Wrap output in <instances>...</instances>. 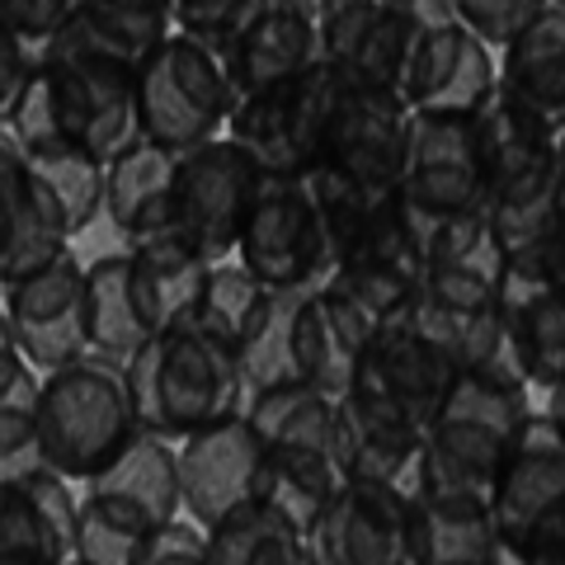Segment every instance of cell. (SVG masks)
Here are the masks:
<instances>
[{"label":"cell","mask_w":565,"mask_h":565,"mask_svg":"<svg viewBox=\"0 0 565 565\" xmlns=\"http://www.w3.org/2000/svg\"><path fill=\"white\" fill-rule=\"evenodd\" d=\"M6 132L20 141V151L66 141L109 166L137 141V66L62 33L33 66Z\"/></svg>","instance_id":"6da1fadb"},{"label":"cell","mask_w":565,"mask_h":565,"mask_svg":"<svg viewBox=\"0 0 565 565\" xmlns=\"http://www.w3.org/2000/svg\"><path fill=\"white\" fill-rule=\"evenodd\" d=\"M132 405L147 434L184 444L189 434L245 415V377L241 359L199 321L151 334L128 363Z\"/></svg>","instance_id":"7a4b0ae2"},{"label":"cell","mask_w":565,"mask_h":565,"mask_svg":"<svg viewBox=\"0 0 565 565\" xmlns=\"http://www.w3.org/2000/svg\"><path fill=\"white\" fill-rule=\"evenodd\" d=\"M141 434L128 363L81 353L39 386V444L47 471L85 486Z\"/></svg>","instance_id":"3957f363"},{"label":"cell","mask_w":565,"mask_h":565,"mask_svg":"<svg viewBox=\"0 0 565 565\" xmlns=\"http://www.w3.org/2000/svg\"><path fill=\"white\" fill-rule=\"evenodd\" d=\"M533 415V386L509 373H457L415 462L467 486H494L509 444Z\"/></svg>","instance_id":"277c9868"},{"label":"cell","mask_w":565,"mask_h":565,"mask_svg":"<svg viewBox=\"0 0 565 565\" xmlns=\"http://www.w3.org/2000/svg\"><path fill=\"white\" fill-rule=\"evenodd\" d=\"M232 104L236 95L226 85L222 57L184 33H170L137 66V137L166 151H193L212 137H226Z\"/></svg>","instance_id":"5b68a950"},{"label":"cell","mask_w":565,"mask_h":565,"mask_svg":"<svg viewBox=\"0 0 565 565\" xmlns=\"http://www.w3.org/2000/svg\"><path fill=\"white\" fill-rule=\"evenodd\" d=\"M340 95H344V71L330 62H316L302 76L236 99L232 118H226V137L241 141L264 174L302 180L321 161Z\"/></svg>","instance_id":"8992f818"},{"label":"cell","mask_w":565,"mask_h":565,"mask_svg":"<svg viewBox=\"0 0 565 565\" xmlns=\"http://www.w3.org/2000/svg\"><path fill=\"white\" fill-rule=\"evenodd\" d=\"M236 259L274 292L321 288L334 274L330 232H326L321 203H316V189L307 174L302 180L264 174L255 207H250V217H245Z\"/></svg>","instance_id":"52a82bcc"},{"label":"cell","mask_w":565,"mask_h":565,"mask_svg":"<svg viewBox=\"0 0 565 565\" xmlns=\"http://www.w3.org/2000/svg\"><path fill=\"white\" fill-rule=\"evenodd\" d=\"M264 170L232 137H212L203 147L180 151L170 193V232L193 245L207 264L236 259L245 217L255 207Z\"/></svg>","instance_id":"ba28073f"},{"label":"cell","mask_w":565,"mask_h":565,"mask_svg":"<svg viewBox=\"0 0 565 565\" xmlns=\"http://www.w3.org/2000/svg\"><path fill=\"white\" fill-rule=\"evenodd\" d=\"M490 509L509 561L565 523V429L552 411H533L523 419L494 471Z\"/></svg>","instance_id":"9c48e42d"},{"label":"cell","mask_w":565,"mask_h":565,"mask_svg":"<svg viewBox=\"0 0 565 565\" xmlns=\"http://www.w3.org/2000/svg\"><path fill=\"white\" fill-rule=\"evenodd\" d=\"M401 199L419 226L486 212V166L476 118L411 109V147H405Z\"/></svg>","instance_id":"30bf717a"},{"label":"cell","mask_w":565,"mask_h":565,"mask_svg":"<svg viewBox=\"0 0 565 565\" xmlns=\"http://www.w3.org/2000/svg\"><path fill=\"white\" fill-rule=\"evenodd\" d=\"M405 147H411V109H405V99L344 81L321 161H316L307 180L363 189V193H392L401 189Z\"/></svg>","instance_id":"8fae6325"},{"label":"cell","mask_w":565,"mask_h":565,"mask_svg":"<svg viewBox=\"0 0 565 565\" xmlns=\"http://www.w3.org/2000/svg\"><path fill=\"white\" fill-rule=\"evenodd\" d=\"M405 519L411 565H490L504 556L486 486L452 481L415 462L405 476Z\"/></svg>","instance_id":"7c38bea8"},{"label":"cell","mask_w":565,"mask_h":565,"mask_svg":"<svg viewBox=\"0 0 565 565\" xmlns=\"http://www.w3.org/2000/svg\"><path fill=\"white\" fill-rule=\"evenodd\" d=\"M311 565H411L405 486L344 481L307 533Z\"/></svg>","instance_id":"4fadbf2b"},{"label":"cell","mask_w":565,"mask_h":565,"mask_svg":"<svg viewBox=\"0 0 565 565\" xmlns=\"http://www.w3.org/2000/svg\"><path fill=\"white\" fill-rule=\"evenodd\" d=\"M0 292H6L0 302H6L20 353L39 373H57L71 359L90 353L85 344V264L76 259V250L57 255L39 274Z\"/></svg>","instance_id":"5bb4252c"},{"label":"cell","mask_w":565,"mask_h":565,"mask_svg":"<svg viewBox=\"0 0 565 565\" xmlns=\"http://www.w3.org/2000/svg\"><path fill=\"white\" fill-rule=\"evenodd\" d=\"M259 462L264 444L250 415H232L212 429L189 434L180 444V500L184 519L203 533L217 527L226 514L259 500Z\"/></svg>","instance_id":"9a60e30c"},{"label":"cell","mask_w":565,"mask_h":565,"mask_svg":"<svg viewBox=\"0 0 565 565\" xmlns=\"http://www.w3.org/2000/svg\"><path fill=\"white\" fill-rule=\"evenodd\" d=\"M71 241L76 232L57 193L33 174L20 141L0 128V288L39 274L71 250Z\"/></svg>","instance_id":"2e32d148"},{"label":"cell","mask_w":565,"mask_h":565,"mask_svg":"<svg viewBox=\"0 0 565 565\" xmlns=\"http://www.w3.org/2000/svg\"><path fill=\"white\" fill-rule=\"evenodd\" d=\"M424 434H429L424 419L359 382H349V392L334 401V457H340L344 481L405 486L424 448Z\"/></svg>","instance_id":"e0dca14e"},{"label":"cell","mask_w":565,"mask_h":565,"mask_svg":"<svg viewBox=\"0 0 565 565\" xmlns=\"http://www.w3.org/2000/svg\"><path fill=\"white\" fill-rule=\"evenodd\" d=\"M81 500L66 476L29 471L0 481V565H66L76 556Z\"/></svg>","instance_id":"ac0fdd59"},{"label":"cell","mask_w":565,"mask_h":565,"mask_svg":"<svg viewBox=\"0 0 565 565\" xmlns=\"http://www.w3.org/2000/svg\"><path fill=\"white\" fill-rule=\"evenodd\" d=\"M457 373H462V367H457L452 353L438 344L411 311H405L401 321H392L373 344L363 349L353 382L386 396V401H396L401 411H411L415 419L429 424Z\"/></svg>","instance_id":"d6986e66"},{"label":"cell","mask_w":565,"mask_h":565,"mask_svg":"<svg viewBox=\"0 0 565 565\" xmlns=\"http://www.w3.org/2000/svg\"><path fill=\"white\" fill-rule=\"evenodd\" d=\"M500 90V57L494 47L481 43L462 20L434 24L424 39L411 85H405V104L411 109L434 114H467L476 118Z\"/></svg>","instance_id":"ffe728a7"},{"label":"cell","mask_w":565,"mask_h":565,"mask_svg":"<svg viewBox=\"0 0 565 565\" xmlns=\"http://www.w3.org/2000/svg\"><path fill=\"white\" fill-rule=\"evenodd\" d=\"M217 57H222L232 95L245 99L255 90H269L278 81L302 76L307 66L321 62V47H316L311 20L292 0H259L255 14L236 29V39Z\"/></svg>","instance_id":"44dd1931"},{"label":"cell","mask_w":565,"mask_h":565,"mask_svg":"<svg viewBox=\"0 0 565 565\" xmlns=\"http://www.w3.org/2000/svg\"><path fill=\"white\" fill-rule=\"evenodd\" d=\"M500 57V95L552 132L565 128V0H542L509 33Z\"/></svg>","instance_id":"7402d4cb"},{"label":"cell","mask_w":565,"mask_h":565,"mask_svg":"<svg viewBox=\"0 0 565 565\" xmlns=\"http://www.w3.org/2000/svg\"><path fill=\"white\" fill-rule=\"evenodd\" d=\"M457 20L448 0H386L377 10V20L363 29L359 47L344 57V81L363 85V90H386L405 99V85H411V71L424 39H429L434 24ZM411 109V104H405Z\"/></svg>","instance_id":"603a6c76"},{"label":"cell","mask_w":565,"mask_h":565,"mask_svg":"<svg viewBox=\"0 0 565 565\" xmlns=\"http://www.w3.org/2000/svg\"><path fill=\"white\" fill-rule=\"evenodd\" d=\"M207 274H212V264L193 250V245H184L174 232L128 245L132 302H137L141 321H147L151 334L189 326L193 316H199Z\"/></svg>","instance_id":"cb8c5ba5"},{"label":"cell","mask_w":565,"mask_h":565,"mask_svg":"<svg viewBox=\"0 0 565 565\" xmlns=\"http://www.w3.org/2000/svg\"><path fill=\"white\" fill-rule=\"evenodd\" d=\"M174 170H180V151H166L141 137L104 166V217L122 245L170 232Z\"/></svg>","instance_id":"d4e9b609"},{"label":"cell","mask_w":565,"mask_h":565,"mask_svg":"<svg viewBox=\"0 0 565 565\" xmlns=\"http://www.w3.org/2000/svg\"><path fill=\"white\" fill-rule=\"evenodd\" d=\"M504 330L519 377L533 392L565 382V282L504 274Z\"/></svg>","instance_id":"484cf974"},{"label":"cell","mask_w":565,"mask_h":565,"mask_svg":"<svg viewBox=\"0 0 565 565\" xmlns=\"http://www.w3.org/2000/svg\"><path fill=\"white\" fill-rule=\"evenodd\" d=\"M476 137H481V166H486V207L504 199V193L533 189L556 174V132L533 114H523L500 90L476 114Z\"/></svg>","instance_id":"4316f807"},{"label":"cell","mask_w":565,"mask_h":565,"mask_svg":"<svg viewBox=\"0 0 565 565\" xmlns=\"http://www.w3.org/2000/svg\"><path fill=\"white\" fill-rule=\"evenodd\" d=\"M340 486H344V471L330 444H264L255 504L274 509L292 527L311 533V523L321 519V509L334 500Z\"/></svg>","instance_id":"83f0119b"},{"label":"cell","mask_w":565,"mask_h":565,"mask_svg":"<svg viewBox=\"0 0 565 565\" xmlns=\"http://www.w3.org/2000/svg\"><path fill=\"white\" fill-rule=\"evenodd\" d=\"M85 490L114 494V500L141 509V514L156 519V523L184 519V500H180V444H170V438L141 429L109 467L85 481Z\"/></svg>","instance_id":"f1b7e54d"},{"label":"cell","mask_w":565,"mask_h":565,"mask_svg":"<svg viewBox=\"0 0 565 565\" xmlns=\"http://www.w3.org/2000/svg\"><path fill=\"white\" fill-rule=\"evenodd\" d=\"M147 340L151 330L141 321L128 282V250L85 264V344H90V353L114 363H132Z\"/></svg>","instance_id":"f546056e"},{"label":"cell","mask_w":565,"mask_h":565,"mask_svg":"<svg viewBox=\"0 0 565 565\" xmlns=\"http://www.w3.org/2000/svg\"><path fill=\"white\" fill-rule=\"evenodd\" d=\"M62 33L104 52V57L141 66L174 33V24L166 0H81Z\"/></svg>","instance_id":"4dcf8cb0"},{"label":"cell","mask_w":565,"mask_h":565,"mask_svg":"<svg viewBox=\"0 0 565 565\" xmlns=\"http://www.w3.org/2000/svg\"><path fill=\"white\" fill-rule=\"evenodd\" d=\"M207 565H311V546L282 514L245 504L207 527Z\"/></svg>","instance_id":"1f68e13d"},{"label":"cell","mask_w":565,"mask_h":565,"mask_svg":"<svg viewBox=\"0 0 565 565\" xmlns=\"http://www.w3.org/2000/svg\"><path fill=\"white\" fill-rule=\"evenodd\" d=\"M39 386L43 373L20 349H0V481L47 467L39 444Z\"/></svg>","instance_id":"d6a6232c"},{"label":"cell","mask_w":565,"mask_h":565,"mask_svg":"<svg viewBox=\"0 0 565 565\" xmlns=\"http://www.w3.org/2000/svg\"><path fill=\"white\" fill-rule=\"evenodd\" d=\"M166 523L147 519L141 509L114 500V494L85 490L81 494V523H76V556L85 565H141L151 537Z\"/></svg>","instance_id":"836d02e7"},{"label":"cell","mask_w":565,"mask_h":565,"mask_svg":"<svg viewBox=\"0 0 565 565\" xmlns=\"http://www.w3.org/2000/svg\"><path fill=\"white\" fill-rule=\"evenodd\" d=\"M259 444H330L334 448V396L307 382L269 386L245 405Z\"/></svg>","instance_id":"e575fe53"},{"label":"cell","mask_w":565,"mask_h":565,"mask_svg":"<svg viewBox=\"0 0 565 565\" xmlns=\"http://www.w3.org/2000/svg\"><path fill=\"white\" fill-rule=\"evenodd\" d=\"M269 297H274V288H264L241 259H222V264H212L193 321L207 334H217L232 353H241V344L250 340V330L259 326V316L269 311Z\"/></svg>","instance_id":"d590c367"},{"label":"cell","mask_w":565,"mask_h":565,"mask_svg":"<svg viewBox=\"0 0 565 565\" xmlns=\"http://www.w3.org/2000/svg\"><path fill=\"white\" fill-rule=\"evenodd\" d=\"M292 349H297V382L316 386L340 401L349 392L353 373H359V349H353L334 321L321 307V292H302V307H297V334H292Z\"/></svg>","instance_id":"8d00e7d4"},{"label":"cell","mask_w":565,"mask_h":565,"mask_svg":"<svg viewBox=\"0 0 565 565\" xmlns=\"http://www.w3.org/2000/svg\"><path fill=\"white\" fill-rule=\"evenodd\" d=\"M33 174L57 193V203L66 207V222L71 232H85V226H95V217L104 212V161H95L90 151L81 147H66V141H57V147H33L24 151Z\"/></svg>","instance_id":"74e56055"},{"label":"cell","mask_w":565,"mask_h":565,"mask_svg":"<svg viewBox=\"0 0 565 565\" xmlns=\"http://www.w3.org/2000/svg\"><path fill=\"white\" fill-rule=\"evenodd\" d=\"M292 6L311 20L321 62L344 66V57L359 47L363 29L377 20V10L386 6V0H292Z\"/></svg>","instance_id":"f35d334b"},{"label":"cell","mask_w":565,"mask_h":565,"mask_svg":"<svg viewBox=\"0 0 565 565\" xmlns=\"http://www.w3.org/2000/svg\"><path fill=\"white\" fill-rule=\"evenodd\" d=\"M166 6H170L174 33H184V39L222 52L236 39V29L255 14L259 0H166Z\"/></svg>","instance_id":"ab89813d"},{"label":"cell","mask_w":565,"mask_h":565,"mask_svg":"<svg viewBox=\"0 0 565 565\" xmlns=\"http://www.w3.org/2000/svg\"><path fill=\"white\" fill-rule=\"evenodd\" d=\"M76 6L81 0H0V29L24 52L43 57V52L62 39V29L71 24Z\"/></svg>","instance_id":"60d3db41"},{"label":"cell","mask_w":565,"mask_h":565,"mask_svg":"<svg viewBox=\"0 0 565 565\" xmlns=\"http://www.w3.org/2000/svg\"><path fill=\"white\" fill-rule=\"evenodd\" d=\"M448 6H452L457 20L476 33V39L500 52L509 43V33H514L527 14L542 6V0H448Z\"/></svg>","instance_id":"b9f144b4"},{"label":"cell","mask_w":565,"mask_h":565,"mask_svg":"<svg viewBox=\"0 0 565 565\" xmlns=\"http://www.w3.org/2000/svg\"><path fill=\"white\" fill-rule=\"evenodd\" d=\"M141 565H207V533L189 519H174L151 537Z\"/></svg>","instance_id":"7bdbcfd3"},{"label":"cell","mask_w":565,"mask_h":565,"mask_svg":"<svg viewBox=\"0 0 565 565\" xmlns=\"http://www.w3.org/2000/svg\"><path fill=\"white\" fill-rule=\"evenodd\" d=\"M33 66H39V57H33V52H24L6 29H0V128H6V118H10V109H14V99L24 95V85H29V76H33Z\"/></svg>","instance_id":"ee69618b"},{"label":"cell","mask_w":565,"mask_h":565,"mask_svg":"<svg viewBox=\"0 0 565 565\" xmlns=\"http://www.w3.org/2000/svg\"><path fill=\"white\" fill-rule=\"evenodd\" d=\"M514 565H565V523L542 542H533L523 556H514Z\"/></svg>","instance_id":"f6af8a7d"},{"label":"cell","mask_w":565,"mask_h":565,"mask_svg":"<svg viewBox=\"0 0 565 565\" xmlns=\"http://www.w3.org/2000/svg\"><path fill=\"white\" fill-rule=\"evenodd\" d=\"M546 411H552V419L565 429V386H556V392H546Z\"/></svg>","instance_id":"bcb514c9"},{"label":"cell","mask_w":565,"mask_h":565,"mask_svg":"<svg viewBox=\"0 0 565 565\" xmlns=\"http://www.w3.org/2000/svg\"><path fill=\"white\" fill-rule=\"evenodd\" d=\"M0 349H20V340H14V326L6 316V302H0Z\"/></svg>","instance_id":"7dc6e473"},{"label":"cell","mask_w":565,"mask_h":565,"mask_svg":"<svg viewBox=\"0 0 565 565\" xmlns=\"http://www.w3.org/2000/svg\"><path fill=\"white\" fill-rule=\"evenodd\" d=\"M556 166H561V184H565V128L556 132Z\"/></svg>","instance_id":"c3c4849f"},{"label":"cell","mask_w":565,"mask_h":565,"mask_svg":"<svg viewBox=\"0 0 565 565\" xmlns=\"http://www.w3.org/2000/svg\"><path fill=\"white\" fill-rule=\"evenodd\" d=\"M66 565H85V561H81V556H71V561H66Z\"/></svg>","instance_id":"681fc988"}]
</instances>
